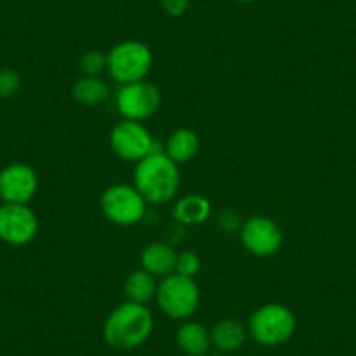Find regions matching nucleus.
<instances>
[{
	"label": "nucleus",
	"mask_w": 356,
	"mask_h": 356,
	"mask_svg": "<svg viewBox=\"0 0 356 356\" xmlns=\"http://www.w3.org/2000/svg\"><path fill=\"white\" fill-rule=\"evenodd\" d=\"M177 257L178 253L175 252L173 245L166 241H152L142 250L140 264H142V269H145L152 276L164 278L175 273Z\"/></svg>",
	"instance_id": "obj_12"
},
{
	"label": "nucleus",
	"mask_w": 356,
	"mask_h": 356,
	"mask_svg": "<svg viewBox=\"0 0 356 356\" xmlns=\"http://www.w3.org/2000/svg\"><path fill=\"white\" fill-rule=\"evenodd\" d=\"M22 89V77L13 68L0 70V98H11Z\"/></svg>",
	"instance_id": "obj_21"
},
{
	"label": "nucleus",
	"mask_w": 356,
	"mask_h": 356,
	"mask_svg": "<svg viewBox=\"0 0 356 356\" xmlns=\"http://www.w3.org/2000/svg\"><path fill=\"white\" fill-rule=\"evenodd\" d=\"M159 6L168 16H171V18H180L189 9L191 0H159Z\"/></svg>",
	"instance_id": "obj_23"
},
{
	"label": "nucleus",
	"mask_w": 356,
	"mask_h": 356,
	"mask_svg": "<svg viewBox=\"0 0 356 356\" xmlns=\"http://www.w3.org/2000/svg\"><path fill=\"white\" fill-rule=\"evenodd\" d=\"M0 204H2V197H0Z\"/></svg>",
	"instance_id": "obj_25"
},
{
	"label": "nucleus",
	"mask_w": 356,
	"mask_h": 356,
	"mask_svg": "<svg viewBox=\"0 0 356 356\" xmlns=\"http://www.w3.org/2000/svg\"><path fill=\"white\" fill-rule=\"evenodd\" d=\"M175 339H177L178 349L186 356H208V351L211 349L210 330L200 321H182Z\"/></svg>",
	"instance_id": "obj_13"
},
{
	"label": "nucleus",
	"mask_w": 356,
	"mask_h": 356,
	"mask_svg": "<svg viewBox=\"0 0 356 356\" xmlns=\"http://www.w3.org/2000/svg\"><path fill=\"white\" fill-rule=\"evenodd\" d=\"M248 335L264 348H276L293 337L297 318L290 307L280 302H267L257 307L248 318Z\"/></svg>",
	"instance_id": "obj_3"
},
{
	"label": "nucleus",
	"mask_w": 356,
	"mask_h": 356,
	"mask_svg": "<svg viewBox=\"0 0 356 356\" xmlns=\"http://www.w3.org/2000/svg\"><path fill=\"white\" fill-rule=\"evenodd\" d=\"M107 67L108 58L102 51H88L79 60V68L82 70V74L89 75V77H100L107 70Z\"/></svg>",
	"instance_id": "obj_19"
},
{
	"label": "nucleus",
	"mask_w": 356,
	"mask_h": 356,
	"mask_svg": "<svg viewBox=\"0 0 356 356\" xmlns=\"http://www.w3.org/2000/svg\"><path fill=\"white\" fill-rule=\"evenodd\" d=\"M111 95V88L102 77H89L82 75L74 82L72 97L82 107H98L105 104Z\"/></svg>",
	"instance_id": "obj_17"
},
{
	"label": "nucleus",
	"mask_w": 356,
	"mask_h": 356,
	"mask_svg": "<svg viewBox=\"0 0 356 356\" xmlns=\"http://www.w3.org/2000/svg\"><path fill=\"white\" fill-rule=\"evenodd\" d=\"M156 302L161 313L166 314L170 320H191L200 309V286L194 282V278L173 273V275L161 278L159 285H157Z\"/></svg>",
	"instance_id": "obj_4"
},
{
	"label": "nucleus",
	"mask_w": 356,
	"mask_h": 356,
	"mask_svg": "<svg viewBox=\"0 0 356 356\" xmlns=\"http://www.w3.org/2000/svg\"><path fill=\"white\" fill-rule=\"evenodd\" d=\"M201 271V259L194 252H182L177 257V267L175 273L187 278H194Z\"/></svg>",
	"instance_id": "obj_20"
},
{
	"label": "nucleus",
	"mask_w": 356,
	"mask_h": 356,
	"mask_svg": "<svg viewBox=\"0 0 356 356\" xmlns=\"http://www.w3.org/2000/svg\"><path fill=\"white\" fill-rule=\"evenodd\" d=\"M210 337L211 348L218 349L220 353H234L245 346L248 339V328L241 321L225 318L211 327Z\"/></svg>",
	"instance_id": "obj_15"
},
{
	"label": "nucleus",
	"mask_w": 356,
	"mask_h": 356,
	"mask_svg": "<svg viewBox=\"0 0 356 356\" xmlns=\"http://www.w3.org/2000/svg\"><path fill=\"white\" fill-rule=\"evenodd\" d=\"M175 164H187L200 152V136L189 128H178L168 136L163 150Z\"/></svg>",
	"instance_id": "obj_16"
},
{
	"label": "nucleus",
	"mask_w": 356,
	"mask_h": 356,
	"mask_svg": "<svg viewBox=\"0 0 356 356\" xmlns=\"http://www.w3.org/2000/svg\"><path fill=\"white\" fill-rule=\"evenodd\" d=\"M173 220L184 227L201 225L211 217V203L203 194H187L173 204Z\"/></svg>",
	"instance_id": "obj_14"
},
{
	"label": "nucleus",
	"mask_w": 356,
	"mask_h": 356,
	"mask_svg": "<svg viewBox=\"0 0 356 356\" xmlns=\"http://www.w3.org/2000/svg\"><path fill=\"white\" fill-rule=\"evenodd\" d=\"M39 234V218L29 204H0V239L11 246H25Z\"/></svg>",
	"instance_id": "obj_10"
},
{
	"label": "nucleus",
	"mask_w": 356,
	"mask_h": 356,
	"mask_svg": "<svg viewBox=\"0 0 356 356\" xmlns=\"http://www.w3.org/2000/svg\"><path fill=\"white\" fill-rule=\"evenodd\" d=\"M180 168L163 150H154L138 161L133 171V186L149 204H166L180 191Z\"/></svg>",
	"instance_id": "obj_2"
},
{
	"label": "nucleus",
	"mask_w": 356,
	"mask_h": 356,
	"mask_svg": "<svg viewBox=\"0 0 356 356\" xmlns=\"http://www.w3.org/2000/svg\"><path fill=\"white\" fill-rule=\"evenodd\" d=\"M108 143L115 156L128 163H138L156 150L154 136L150 135L149 129L142 122L129 121V119H121L112 128Z\"/></svg>",
	"instance_id": "obj_9"
},
{
	"label": "nucleus",
	"mask_w": 356,
	"mask_h": 356,
	"mask_svg": "<svg viewBox=\"0 0 356 356\" xmlns=\"http://www.w3.org/2000/svg\"><path fill=\"white\" fill-rule=\"evenodd\" d=\"M157 278L147 273L145 269H136L129 273L128 278L124 280V293L126 299L136 304H149L150 300L156 299L157 292Z\"/></svg>",
	"instance_id": "obj_18"
},
{
	"label": "nucleus",
	"mask_w": 356,
	"mask_h": 356,
	"mask_svg": "<svg viewBox=\"0 0 356 356\" xmlns=\"http://www.w3.org/2000/svg\"><path fill=\"white\" fill-rule=\"evenodd\" d=\"M154 332L152 311L145 304L131 300L119 304L105 318L102 335L108 348L115 351H131L150 339Z\"/></svg>",
	"instance_id": "obj_1"
},
{
	"label": "nucleus",
	"mask_w": 356,
	"mask_h": 356,
	"mask_svg": "<svg viewBox=\"0 0 356 356\" xmlns=\"http://www.w3.org/2000/svg\"><path fill=\"white\" fill-rule=\"evenodd\" d=\"M239 241L243 248L253 257L267 259L282 250L283 231L273 218L253 215L243 220L241 229H239Z\"/></svg>",
	"instance_id": "obj_8"
},
{
	"label": "nucleus",
	"mask_w": 356,
	"mask_h": 356,
	"mask_svg": "<svg viewBox=\"0 0 356 356\" xmlns=\"http://www.w3.org/2000/svg\"><path fill=\"white\" fill-rule=\"evenodd\" d=\"M163 104V95L159 88L149 81L131 82L119 88L115 95V107L122 119L129 121H145L152 118Z\"/></svg>",
	"instance_id": "obj_7"
},
{
	"label": "nucleus",
	"mask_w": 356,
	"mask_h": 356,
	"mask_svg": "<svg viewBox=\"0 0 356 356\" xmlns=\"http://www.w3.org/2000/svg\"><path fill=\"white\" fill-rule=\"evenodd\" d=\"M107 58L108 74L121 86L145 81L154 63L152 51L142 40H122L112 47Z\"/></svg>",
	"instance_id": "obj_5"
},
{
	"label": "nucleus",
	"mask_w": 356,
	"mask_h": 356,
	"mask_svg": "<svg viewBox=\"0 0 356 356\" xmlns=\"http://www.w3.org/2000/svg\"><path fill=\"white\" fill-rule=\"evenodd\" d=\"M39 191V175L30 164L11 163L0 171L2 203L29 204Z\"/></svg>",
	"instance_id": "obj_11"
},
{
	"label": "nucleus",
	"mask_w": 356,
	"mask_h": 356,
	"mask_svg": "<svg viewBox=\"0 0 356 356\" xmlns=\"http://www.w3.org/2000/svg\"><path fill=\"white\" fill-rule=\"evenodd\" d=\"M147 201L129 184H114L100 196V210L111 224L131 227L140 224L147 213Z\"/></svg>",
	"instance_id": "obj_6"
},
{
	"label": "nucleus",
	"mask_w": 356,
	"mask_h": 356,
	"mask_svg": "<svg viewBox=\"0 0 356 356\" xmlns=\"http://www.w3.org/2000/svg\"><path fill=\"white\" fill-rule=\"evenodd\" d=\"M241 225H243V218L231 210L222 211L217 218V227L220 229L224 234H234V232H238L239 234Z\"/></svg>",
	"instance_id": "obj_22"
},
{
	"label": "nucleus",
	"mask_w": 356,
	"mask_h": 356,
	"mask_svg": "<svg viewBox=\"0 0 356 356\" xmlns=\"http://www.w3.org/2000/svg\"><path fill=\"white\" fill-rule=\"evenodd\" d=\"M236 2H241V4H250V2H255V0H236Z\"/></svg>",
	"instance_id": "obj_24"
}]
</instances>
